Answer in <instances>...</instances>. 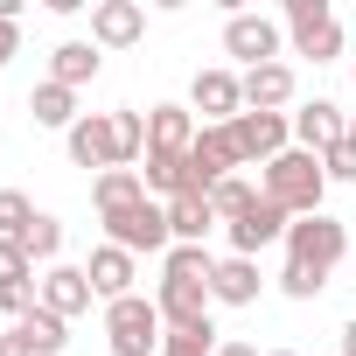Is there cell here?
I'll use <instances>...</instances> for the list:
<instances>
[{"instance_id": "obj_1", "label": "cell", "mask_w": 356, "mask_h": 356, "mask_svg": "<svg viewBox=\"0 0 356 356\" xmlns=\"http://www.w3.org/2000/svg\"><path fill=\"white\" fill-rule=\"evenodd\" d=\"M342 252H349V224L342 217H293L286 224V273H280V293H293V300H314L321 286H328V273L342 266Z\"/></svg>"}, {"instance_id": "obj_2", "label": "cell", "mask_w": 356, "mask_h": 356, "mask_svg": "<svg viewBox=\"0 0 356 356\" xmlns=\"http://www.w3.org/2000/svg\"><path fill=\"white\" fill-rule=\"evenodd\" d=\"M259 196H266V203H280L286 217H321V196H328L321 154H307V147H286L280 161H266V175H259Z\"/></svg>"}, {"instance_id": "obj_3", "label": "cell", "mask_w": 356, "mask_h": 356, "mask_svg": "<svg viewBox=\"0 0 356 356\" xmlns=\"http://www.w3.org/2000/svg\"><path fill=\"white\" fill-rule=\"evenodd\" d=\"M105 342H112V356H161L168 321L147 293H126V300H105Z\"/></svg>"}, {"instance_id": "obj_4", "label": "cell", "mask_w": 356, "mask_h": 356, "mask_svg": "<svg viewBox=\"0 0 356 356\" xmlns=\"http://www.w3.org/2000/svg\"><path fill=\"white\" fill-rule=\"evenodd\" d=\"M105 245H119V252H175V231H168V203H154V196H140V203H126V210H112L105 217Z\"/></svg>"}, {"instance_id": "obj_5", "label": "cell", "mask_w": 356, "mask_h": 356, "mask_svg": "<svg viewBox=\"0 0 356 356\" xmlns=\"http://www.w3.org/2000/svg\"><path fill=\"white\" fill-rule=\"evenodd\" d=\"M286 35H293V56H314V63L342 56V22L328 0H286Z\"/></svg>"}, {"instance_id": "obj_6", "label": "cell", "mask_w": 356, "mask_h": 356, "mask_svg": "<svg viewBox=\"0 0 356 356\" xmlns=\"http://www.w3.org/2000/svg\"><path fill=\"white\" fill-rule=\"evenodd\" d=\"M238 168H245L238 133H231V126H203V133H196V147H189V189H196V196H210L224 175H238Z\"/></svg>"}, {"instance_id": "obj_7", "label": "cell", "mask_w": 356, "mask_h": 356, "mask_svg": "<svg viewBox=\"0 0 356 356\" xmlns=\"http://www.w3.org/2000/svg\"><path fill=\"white\" fill-rule=\"evenodd\" d=\"M224 56H238L245 70H259V63H280V22L273 15H231L224 22Z\"/></svg>"}, {"instance_id": "obj_8", "label": "cell", "mask_w": 356, "mask_h": 356, "mask_svg": "<svg viewBox=\"0 0 356 356\" xmlns=\"http://www.w3.org/2000/svg\"><path fill=\"white\" fill-rule=\"evenodd\" d=\"M189 112H203V126H231V119L245 112V77H238V70H196Z\"/></svg>"}, {"instance_id": "obj_9", "label": "cell", "mask_w": 356, "mask_h": 356, "mask_svg": "<svg viewBox=\"0 0 356 356\" xmlns=\"http://www.w3.org/2000/svg\"><path fill=\"white\" fill-rule=\"evenodd\" d=\"M231 133H238V154L245 161H280L293 147V112H238Z\"/></svg>"}, {"instance_id": "obj_10", "label": "cell", "mask_w": 356, "mask_h": 356, "mask_svg": "<svg viewBox=\"0 0 356 356\" xmlns=\"http://www.w3.org/2000/svg\"><path fill=\"white\" fill-rule=\"evenodd\" d=\"M286 224H293V217H286L280 203H266V196H259L245 217H231V224H224V238H231V252H238V259H259L266 245H286Z\"/></svg>"}, {"instance_id": "obj_11", "label": "cell", "mask_w": 356, "mask_h": 356, "mask_svg": "<svg viewBox=\"0 0 356 356\" xmlns=\"http://www.w3.org/2000/svg\"><path fill=\"white\" fill-rule=\"evenodd\" d=\"M35 300H42L49 314L77 321V314H91V300H98V293H91V273H84V266H63V259H56V266L35 280Z\"/></svg>"}, {"instance_id": "obj_12", "label": "cell", "mask_w": 356, "mask_h": 356, "mask_svg": "<svg viewBox=\"0 0 356 356\" xmlns=\"http://www.w3.org/2000/svg\"><path fill=\"white\" fill-rule=\"evenodd\" d=\"M342 140H349V112H342L335 98H307V105L293 112V147L328 154V147H342Z\"/></svg>"}, {"instance_id": "obj_13", "label": "cell", "mask_w": 356, "mask_h": 356, "mask_svg": "<svg viewBox=\"0 0 356 356\" xmlns=\"http://www.w3.org/2000/svg\"><path fill=\"white\" fill-rule=\"evenodd\" d=\"M147 35V8L140 0H91V42L98 49H133Z\"/></svg>"}, {"instance_id": "obj_14", "label": "cell", "mask_w": 356, "mask_h": 356, "mask_svg": "<svg viewBox=\"0 0 356 356\" xmlns=\"http://www.w3.org/2000/svg\"><path fill=\"white\" fill-rule=\"evenodd\" d=\"M196 112L189 105H154L147 112V154H168V161H189V147H196Z\"/></svg>"}, {"instance_id": "obj_15", "label": "cell", "mask_w": 356, "mask_h": 356, "mask_svg": "<svg viewBox=\"0 0 356 356\" xmlns=\"http://www.w3.org/2000/svg\"><path fill=\"white\" fill-rule=\"evenodd\" d=\"M154 307H161V321H168V328H210V286H189V280H161Z\"/></svg>"}, {"instance_id": "obj_16", "label": "cell", "mask_w": 356, "mask_h": 356, "mask_svg": "<svg viewBox=\"0 0 356 356\" xmlns=\"http://www.w3.org/2000/svg\"><path fill=\"white\" fill-rule=\"evenodd\" d=\"M293 63H259V70H245V112H286L293 105Z\"/></svg>"}, {"instance_id": "obj_17", "label": "cell", "mask_w": 356, "mask_h": 356, "mask_svg": "<svg viewBox=\"0 0 356 356\" xmlns=\"http://www.w3.org/2000/svg\"><path fill=\"white\" fill-rule=\"evenodd\" d=\"M63 147H70V161L77 168H112V112H84L70 133H63Z\"/></svg>"}, {"instance_id": "obj_18", "label": "cell", "mask_w": 356, "mask_h": 356, "mask_svg": "<svg viewBox=\"0 0 356 356\" xmlns=\"http://www.w3.org/2000/svg\"><path fill=\"white\" fill-rule=\"evenodd\" d=\"M84 273H91V293L98 300H126L133 293V252H119V245H98L84 259Z\"/></svg>"}, {"instance_id": "obj_19", "label": "cell", "mask_w": 356, "mask_h": 356, "mask_svg": "<svg viewBox=\"0 0 356 356\" xmlns=\"http://www.w3.org/2000/svg\"><path fill=\"white\" fill-rule=\"evenodd\" d=\"M259 286H266V280H259V259H238V252H231V259H217L210 300H224V307H252V300H259Z\"/></svg>"}, {"instance_id": "obj_20", "label": "cell", "mask_w": 356, "mask_h": 356, "mask_svg": "<svg viewBox=\"0 0 356 356\" xmlns=\"http://www.w3.org/2000/svg\"><path fill=\"white\" fill-rule=\"evenodd\" d=\"M168 231H175V245H203V238L217 231V210H210V196L182 189V196L168 203Z\"/></svg>"}, {"instance_id": "obj_21", "label": "cell", "mask_w": 356, "mask_h": 356, "mask_svg": "<svg viewBox=\"0 0 356 356\" xmlns=\"http://www.w3.org/2000/svg\"><path fill=\"white\" fill-rule=\"evenodd\" d=\"M91 77H98V42H56V49H49V84L77 91V84H91Z\"/></svg>"}, {"instance_id": "obj_22", "label": "cell", "mask_w": 356, "mask_h": 356, "mask_svg": "<svg viewBox=\"0 0 356 356\" xmlns=\"http://www.w3.org/2000/svg\"><path fill=\"white\" fill-rule=\"evenodd\" d=\"M140 196H147L140 168H105L98 182H91V203H98V217H112V210H126V203H140Z\"/></svg>"}, {"instance_id": "obj_23", "label": "cell", "mask_w": 356, "mask_h": 356, "mask_svg": "<svg viewBox=\"0 0 356 356\" xmlns=\"http://www.w3.org/2000/svg\"><path fill=\"white\" fill-rule=\"evenodd\" d=\"M29 112H35V126H56V133H70L84 112H77V91H63V84H35L29 91Z\"/></svg>"}, {"instance_id": "obj_24", "label": "cell", "mask_w": 356, "mask_h": 356, "mask_svg": "<svg viewBox=\"0 0 356 356\" xmlns=\"http://www.w3.org/2000/svg\"><path fill=\"white\" fill-rule=\"evenodd\" d=\"M15 328H22V342H29L35 356H63V349H70V321H63V314H49L42 300H35V314H29V321H15Z\"/></svg>"}, {"instance_id": "obj_25", "label": "cell", "mask_w": 356, "mask_h": 356, "mask_svg": "<svg viewBox=\"0 0 356 356\" xmlns=\"http://www.w3.org/2000/svg\"><path fill=\"white\" fill-rule=\"evenodd\" d=\"M161 280H189V286H210V280H217V259H210V245H175V252L161 259Z\"/></svg>"}, {"instance_id": "obj_26", "label": "cell", "mask_w": 356, "mask_h": 356, "mask_svg": "<svg viewBox=\"0 0 356 356\" xmlns=\"http://www.w3.org/2000/svg\"><path fill=\"white\" fill-rule=\"evenodd\" d=\"M147 154V112H112V168H133Z\"/></svg>"}, {"instance_id": "obj_27", "label": "cell", "mask_w": 356, "mask_h": 356, "mask_svg": "<svg viewBox=\"0 0 356 356\" xmlns=\"http://www.w3.org/2000/svg\"><path fill=\"white\" fill-rule=\"evenodd\" d=\"M252 203H259V189L245 182V175H224V182L210 189V210H217V224H231V217H245Z\"/></svg>"}, {"instance_id": "obj_28", "label": "cell", "mask_w": 356, "mask_h": 356, "mask_svg": "<svg viewBox=\"0 0 356 356\" xmlns=\"http://www.w3.org/2000/svg\"><path fill=\"white\" fill-rule=\"evenodd\" d=\"M35 217H42V210H35V203H29L22 189H0V238H15V245H22Z\"/></svg>"}, {"instance_id": "obj_29", "label": "cell", "mask_w": 356, "mask_h": 356, "mask_svg": "<svg viewBox=\"0 0 356 356\" xmlns=\"http://www.w3.org/2000/svg\"><path fill=\"white\" fill-rule=\"evenodd\" d=\"M217 342H224V335H217V321H210V328H168L161 349H168V356H217Z\"/></svg>"}, {"instance_id": "obj_30", "label": "cell", "mask_w": 356, "mask_h": 356, "mask_svg": "<svg viewBox=\"0 0 356 356\" xmlns=\"http://www.w3.org/2000/svg\"><path fill=\"white\" fill-rule=\"evenodd\" d=\"M22 245H29V259H42V266H56V252H63V217H35Z\"/></svg>"}, {"instance_id": "obj_31", "label": "cell", "mask_w": 356, "mask_h": 356, "mask_svg": "<svg viewBox=\"0 0 356 356\" xmlns=\"http://www.w3.org/2000/svg\"><path fill=\"white\" fill-rule=\"evenodd\" d=\"M29 280H35V259H29V245L0 238V286H29Z\"/></svg>"}, {"instance_id": "obj_32", "label": "cell", "mask_w": 356, "mask_h": 356, "mask_svg": "<svg viewBox=\"0 0 356 356\" xmlns=\"http://www.w3.org/2000/svg\"><path fill=\"white\" fill-rule=\"evenodd\" d=\"M321 175H328V182H356V147H349V140L328 147V154H321Z\"/></svg>"}, {"instance_id": "obj_33", "label": "cell", "mask_w": 356, "mask_h": 356, "mask_svg": "<svg viewBox=\"0 0 356 356\" xmlns=\"http://www.w3.org/2000/svg\"><path fill=\"white\" fill-rule=\"evenodd\" d=\"M22 56V22H0V63Z\"/></svg>"}, {"instance_id": "obj_34", "label": "cell", "mask_w": 356, "mask_h": 356, "mask_svg": "<svg viewBox=\"0 0 356 356\" xmlns=\"http://www.w3.org/2000/svg\"><path fill=\"white\" fill-rule=\"evenodd\" d=\"M0 356H35V349L22 342V328H8V335H0Z\"/></svg>"}, {"instance_id": "obj_35", "label": "cell", "mask_w": 356, "mask_h": 356, "mask_svg": "<svg viewBox=\"0 0 356 356\" xmlns=\"http://www.w3.org/2000/svg\"><path fill=\"white\" fill-rule=\"evenodd\" d=\"M217 356H259L252 342H217Z\"/></svg>"}, {"instance_id": "obj_36", "label": "cell", "mask_w": 356, "mask_h": 356, "mask_svg": "<svg viewBox=\"0 0 356 356\" xmlns=\"http://www.w3.org/2000/svg\"><path fill=\"white\" fill-rule=\"evenodd\" d=\"M342 356H356V321H342Z\"/></svg>"}, {"instance_id": "obj_37", "label": "cell", "mask_w": 356, "mask_h": 356, "mask_svg": "<svg viewBox=\"0 0 356 356\" xmlns=\"http://www.w3.org/2000/svg\"><path fill=\"white\" fill-rule=\"evenodd\" d=\"M349 147H356V112H349Z\"/></svg>"}, {"instance_id": "obj_38", "label": "cell", "mask_w": 356, "mask_h": 356, "mask_svg": "<svg viewBox=\"0 0 356 356\" xmlns=\"http://www.w3.org/2000/svg\"><path fill=\"white\" fill-rule=\"evenodd\" d=\"M273 356H300V349H273Z\"/></svg>"}, {"instance_id": "obj_39", "label": "cell", "mask_w": 356, "mask_h": 356, "mask_svg": "<svg viewBox=\"0 0 356 356\" xmlns=\"http://www.w3.org/2000/svg\"><path fill=\"white\" fill-rule=\"evenodd\" d=\"M349 91H356V70H349Z\"/></svg>"}, {"instance_id": "obj_40", "label": "cell", "mask_w": 356, "mask_h": 356, "mask_svg": "<svg viewBox=\"0 0 356 356\" xmlns=\"http://www.w3.org/2000/svg\"><path fill=\"white\" fill-rule=\"evenodd\" d=\"M161 356H168V349H161Z\"/></svg>"}]
</instances>
